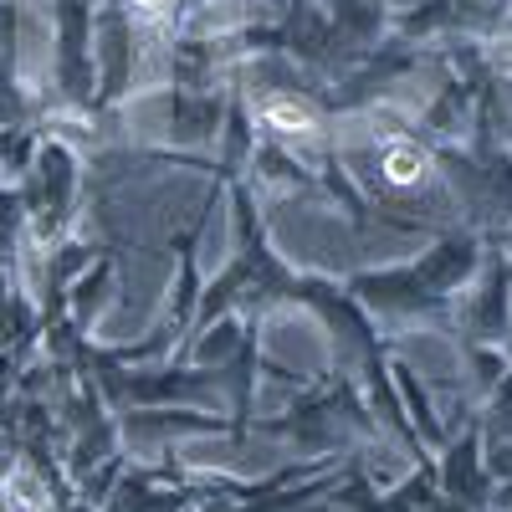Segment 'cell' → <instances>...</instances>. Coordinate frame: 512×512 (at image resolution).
Returning a JSON list of instances; mask_svg holds the SVG:
<instances>
[{
    "instance_id": "6da1fadb",
    "label": "cell",
    "mask_w": 512,
    "mask_h": 512,
    "mask_svg": "<svg viewBox=\"0 0 512 512\" xmlns=\"http://www.w3.org/2000/svg\"><path fill=\"white\" fill-rule=\"evenodd\" d=\"M384 175L400 180V185L420 180V175H425V154H420V149H410V144H395L390 154H384Z\"/></svg>"
},
{
    "instance_id": "7a4b0ae2",
    "label": "cell",
    "mask_w": 512,
    "mask_h": 512,
    "mask_svg": "<svg viewBox=\"0 0 512 512\" xmlns=\"http://www.w3.org/2000/svg\"><path fill=\"white\" fill-rule=\"evenodd\" d=\"M267 118H272V128H282V134H308L313 128V118L297 108V103H282V98H272L267 103Z\"/></svg>"
}]
</instances>
